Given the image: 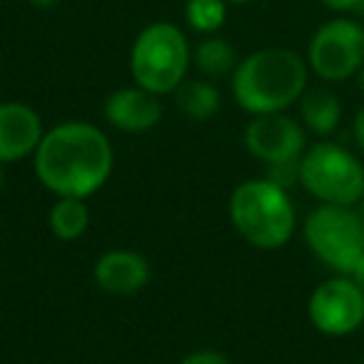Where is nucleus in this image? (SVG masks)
Returning a JSON list of instances; mask_svg holds the SVG:
<instances>
[{"instance_id": "f257e3e1", "label": "nucleus", "mask_w": 364, "mask_h": 364, "mask_svg": "<svg viewBox=\"0 0 364 364\" xmlns=\"http://www.w3.org/2000/svg\"><path fill=\"white\" fill-rule=\"evenodd\" d=\"M33 162L38 180L53 195L87 200L110 180L115 152L97 125L68 120L46 130Z\"/></svg>"}, {"instance_id": "f03ea898", "label": "nucleus", "mask_w": 364, "mask_h": 364, "mask_svg": "<svg viewBox=\"0 0 364 364\" xmlns=\"http://www.w3.org/2000/svg\"><path fill=\"white\" fill-rule=\"evenodd\" d=\"M309 65L289 48H262L237 63L230 75L232 97L250 115L284 112L307 90Z\"/></svg>"}, {"instance_id": "7ed1b4c3", "label": "nucleus", "mask_w": 364, "mask_h": 364, "mask_svg": "<svg viewBox=\"0 0 364 364\" xmlns=\"http://www.w3.org/2000/svg\"><path fill=\"white\" fill-rule=\"evenodd\" d=\"M230 223L257 250H279L292 240L297 213L289 193L269 177L240 182L230 195Z\"/></svg>"}, {"instance_id": "20e7f679", "label": "nucleus", "mask_w": 364, "mask_h": 364, "mask_svg": "<svg viewBox=\"0 0 364 364\" xmlns=\"http://www.w3.org/2000/svg\"><path fill=\"white\" fill-rule=\"evenodd\" d=\"M193 48L175 23L157 21L137 33L130 48V75L135 85L170 95L188 80Z\"/></svg>"}, {"instance_id": "39448f33", "label": "nucleus", "mask_w": 364, "mask_h": 364, "mask_svg": "<svg viewBox=\"0 0 364 364\" xmlns=\"http://www.w3.org/2000/svg\"><path fill=\"white\" fill-rule=\"evenodd\" d=\"M299 185L324 205L354 208L364 198V167L347 147L317 142L299 157Z\"/></svg>"}, {"instance_id": "423d86ee", "label": "nucleus", "mask_w": 364, "mask_h": 364, "mask_svg": "<svg viewBox=\"0 0 364 364\" xmlns=\"http://www.w3.org/2000/svg\"><path fill=\"white\" fill-rule=\"evenodd\" d=\"M302 232L314 257L337 274H352L364 257V215L347 205L319 203L304 220Z\"/></svg>"}, {"instance_id": "0eeeda50", "label": "nucleus", "mask_w": 364, "mask_h": 364, "mask_svg": "<svg viewBox=\"0 0 364 364\" xmlns=\"http://www.w3.org/2000/svg\"><path fill=\"white\" fill-rule=\"evenodd\" d=\"M304 60L324 82L354 77L364 65V26L349 16H337L322 23L309 38Z\"/></svg>"}, {"instance_id": "6e6552de", "label": "nucleus", "mask_w": 364, "mask_h": 364, "mask_svg": "<svg viewBox=\"0 0 364 364\" xmlns=\"http://www.w3.org/2000/svg\"><path fill=\"white\" fill-rule=\"evenodd\" d=\"M307 314L317 332L327 337L352 334L364 322V292L349 274H337L309 294Z\"/></svg>"}, {"instance_id": "1a4fd4ad", "label": "nucleus", "mask_w": 364, "mask_h": 364, "mask_svg": "<svg viewBox=\"0 0 364 364\" xmlns=\"http://www.w3.org/2000/svg\"><path fill=\"white\" fill-rule=\"evenodd\" d=\"M304 125L284 112L252 115L245 130V147L267 167L297 162L304 152Z\"/></svg>"}, {"instance_id": "9d476101", "label": "nucleus", "mask_w": 364, "mask_h": 364, "mask_svg": "<svg viewBox=\"0 0 364 364\" xmlns=\"http://www.w3.org/2000/svg\"><path fill=\"white\" fill-rule=\"evenodd\" d=\"M46 127L31 105L18 100L0 102V165L36 155Z\"/></svg>"}, {"instance_id": "9b49d317", "label": "nucleus", "mask_w": 364, "mask_h": 364, "mask_svg": "<svg viewBox=\"0 0 364 364\" xmlns=\"http://www.w3.org/2000/svg\"><path fill=\"white\" fill-rule=\"evenodd\" d=\"M105 120L127 135L150 132L162 120L160 95L140 85L117 87L105 100Z\"/></svg>"}, {"instance_id": "f8f14e48", "label": "nucleus", "mask_w": 364, "mask_h": 364, "mask_svg": "<svg viewBox=\"0 0 364 364\" xmlns=\"http://www.w3.org/2000/svg\"><path fill=\"white\" fill-rule=\"evenodd\" d=\"M150 262L135 250H107L92 267L97 287L115 297H130L150 282Z\"/></svg>"}, {"instance_id": "ddd939ff", "label": "nucleus", "mask_w": 364, "mask_h": 364, "mask_svg": "<svg viewBox=\"0 0 364 364\" xmlns=\"http://www.w3.org/2000/svg\"><path fill=\"white\" fill-rule=\"evenodd\" d=\"M299 120L319 137L332 135L342 120V102L329 87H307L299 97Z\"/></svg>"}, {"instance_id": "4468645a", "label": "nucleus", "mask_w": 364, "mask_h": 364, "mask_svg": "<svg viewBox=\"0 0 364 364\" xmlns=\"http://www.w3.org/2000/svg\"><path fill=\"white\" fill-rule=\"evenodd\" d=\"M237 53H235L232 43L215 36H205L193 50V65L200 70V75L215 80V77H228L237 68Z\"/></svg>"}, {"instance_id": "2eb2a0df", "label": "nucleus", "mask_w": 364, "mask_h": 364, "mask_svg": "<svg viewBox=\"0 0 364 364\" xmlns=\"http://www.w3.org/2000/svg\"><path fill=\"white\" fill-rule=\"evenodd\" d=\"M48 228L63 242L80 240L90 228V210L80 198H58L48 213Z\"/></svg>"}, {"instance_id": "dca6fc26", "label": "nucleus", "mask_w": 364, "mask_h": 364, "mask_svg": "<svg viewBox=\"0 0 364 364\" xmlns=\"http://www.w3.org/2000/svg\"><path fill=\"white\" fill-rule=\"evenodd\" d=\"M177 107L190 120H210L220 110V90L213 85V80L200 77V80H185L175 90Z\"/></svg>"}, {"instance_id": "f3484780", "label": "nucleus", "mask_w": 364, "mask_h": 364, "mask_svg": "<svg viewBox=\"0 0 364 364\" xmlns=\"http://www.w3.org/2000/svg\"><path fill=\"white\" fill-rule=\"evenodd\" d=\"M228 0H188L185 21L200 36H215L228 21Z\"/></svg>"}, {"instance_id": "a211bd4d", "label": "nucleus", "mask_w": 364, "mask_h": 364, "mask_svg": "<svg viewBox=\"0 0 364 364\" xmlns=\"http://www.w3.org/2000/svg\"><path fill=\"white\" fill-rule=\"evenodd\" d=\"M180 364H232L230 357H225L223 352H215V349H198V352H190L188 357H182Z\"/></svg>"}, {"instance_id": "6ab92c4d", "label": "nucleus", "mask_w": 364, "mask_h": 364, "mask_svg": "<svg viewBox=\"0 0 364 364\" xmlns=\"http://www.w3.org/2000/svg\"><path fill=\"white\" fill-rule=\"evenodd\" d=\"M319 3L337 16H354V11L362 6V0H319Z\"/></svg>"}, {"instance_id": "aec40b11", "label": "nucleus", "mask_w": 364, "mask_h": 364, "mask_svg": "<svg viewBox=\"0 0 364 364\" xmlns=\"http://www.w3.org/2000/svg\"><path fill=\"white\" fill-rule=\"evenodd\" d=\"M354 140H357V145L364 150V107L357 112V117H354Z\"/></svg>"}, {"instance_id": "412c9836", "label": "nucleus", "mask_w": 364, "mask_h": 364, "mask_svg": "<svg viewBox=\"0 0 364 364\" xmlns=\"http://www.w3.org/2000/svg\"><path fill=\"white\" fill-rule=\"evenodd\" d=\"M349 277H352L354 282H357V287L364 292V257L359 259V262H357V267L352 269V274H349Z\"/></svg>"}, {"instance_id": "4be33fe9", "label": "nucleus", "mask_w": 364, "mask_h": 364, "mask_svg": "<svg viewBox=\"0 0 364 364\" xmlns=\"http://www.w3.org/2000/svg\"><path fill=\"white\" fill-rule=\"evenodd\" d=\"M33 8H38V11H50V8H55L60 0H28Z\"/></svg>"}, {"instance_id": "5701e85b", "label": "nucleus", "mask_w": 364, "mask_h": 364, "mask_svg": "<svg viewBox=\"0 0 364 364\" xmlns=\"http://www.w3.org/2000/svg\"><path fill=\"white\" fill-rule=\"evenodd\" d=\"M230 6H250V3H255V0H228Z\"/></svg>"}, {"instance_id": "b1692460", "label": "nucleus", "mask_w": 364, "mask_h": 364, "mask_svg": "<svg viewBox=\"0 0 364 364\" xmlns=\"http://www.w3.org/2000/svg\"><path fill=\"white\" fill-rule=\"evenodd\" d=\"M357 80H359V87H362V92H364V65L359 68V73H357Z\"/></svg>"}, {"instance_id": "393cba45", "label": "nucleus", "mask_w": 364, "mask_h": 364, "mask_svg": "<svg viewBox=\"0 0 364 364\" xmlns=\"http://www.w3.org/2000/svg\"><path fill=\"white\" fill-rule=\"evenodd\" d=\"M3 185H6V172H3V165H0V190H3Z\"/></svg>"}, {"instance_id": "a878e982", "label": "nucleus", "mask_w": 364, "mask_h": 364, "mask_svg": "<svg viewBox=\"0 0 364 364\" xmlns=\"http://www.w3.org/2000/svg\"><path fill=\"white\" fill-rule=\"evenodd\" d=\"M362 215H364V198H362Z\"/></svg>"}]
</instances>
